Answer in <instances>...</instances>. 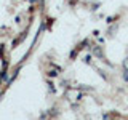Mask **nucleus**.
Returning <instances> with one entry per match:
<instances>
[{"label": "nucleus", "instance_id": "2", "mask_svg": "<svg viewBox=\"0 0 128 120\" xmlns=\"http://www.w3.org/2000/svg\"><path fill=\"white\" fill-rule=\"evenodd\" d=\"M93 51H94V54H96V56H102V53H101V50H99L98 46H96V48H94Z\"/></svg>", "mask_w": 128, "mask_h": 120}, {"label": "nucleus", "instance_id": "1", "mask_svg": "<svg viewBox=\"0 0 128 120\" xmlns=\"http://www.w3.org/2000/svg\"><path fill=\"white\" fill-rule=\"evenodd\" d=\"M123 78L128 82V61H126V59L123 61Z\"/></svg>", "mask_w": 128, "mask_h": 120}]
</instances>
